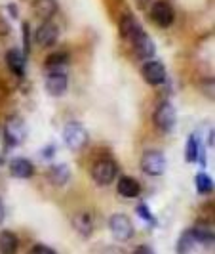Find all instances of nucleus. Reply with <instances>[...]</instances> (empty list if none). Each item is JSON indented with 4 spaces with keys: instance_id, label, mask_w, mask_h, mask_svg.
<instances>
[{
    "instance_id": "14",
    "label": "nucleus",
    "mask_w": 215,
    "mask_h": 254,
    "mask_svg": "<svg viewBox=\"0 0 215 254\" xmlns=\"http://www.w3.org/2000/svg\"><path fill=\"white\" fill-rule=\"evenodd\" d=\"M116 190H118V195H122V197H126V199H135L141 193V186L135 178H131V176H122V178L118 180Z\"/></svg>"
},
{
    "instance_id": "26",
    "label": "nucleus",
    "mask_w": 215,
    "mask_h": 254,
    "mask_svg": "<svg viewBox=\"0 0 215 254\" xmlns=\"http://www.w3.org/2000/svg\"><path fill=\"white\" fill-rule=\"evenodd\" d=\"M21 31H23V54L29 56V52H31V25L25 21L21 25Z\"/></svg>"
},
{
    "instance_id": "12",
    "label": "nucleus",
    "mask_w": 215,
    "mask_h": 254,
    "mask_svg": "<svg viewBox=\"0 0 215 254\" xmlns=\"http://www.w3.org/2000/svg\"><path fill=\"white\" fill-rule=\"evenodd\" d=\"M10 174L17 180H29L35 176V165L27 159H12L10 163Z\"/></svg>"
},
{
    "instance_id": "13",
    "label": "nucleus",
    "mask_w": 215,
    "mask_h": 254,
    "mask_svg": "<svg viewBox=\"0 0 215 254\" xmlns=\"http://www.w3.org/2000/svg\"><path fill=\"white\" fill-rule=\"evenodd\" d=\"M6 65H8V69L15 76H23L25 75V65H27L25 54L15 50V48L8 50V54H6Z\"/></svg>"
},
{
    "instance_id": "27",
    "label": "nucleus",
    "mask_w": 215,
    "mask_h": 254,
    "mask_svg": "<svg viewBox=\"0 0 215 254\" xmlns=\"http://www.w3.org/2000/svg\"><path fill=\"white\" fill-rule=\"evenodd\" d=\"M31 253H33V254H55V251H53V249H50L48 245L38 243V245H35V247L31 249Z\"/></svg>"
},
{
    "instance_id": "23",
    "label": "nucleus",
    "mask_w": 215,
    "mask_h": 254,
    "mask_svg": "<svg viewBox=\"0 0 215 254\" xmlns=\"http://www.w3.org/2000/svg\"><path fill=\"white\" fill-rule=\"evenodd\" d=\"M200 157V147H198V136L190 134L187 141V149H185V161L187 163H196Z\"/></svg>"
},
{
    "instance_id": "3",
    "label": "nucleus",
    "mask_w": 215,
    "mask_h": 254,
    "mask_svg": "<svg viewBox=\"0 0 215 254\" xmlns=\"http://www.w3.org/2000/svg\"><path fill=\"white\" fill-rule=\"evenodd\" d=\"M25 136H27V128H25L23 119L17 117V115L8 117V119H6V125H4V138H6L8 147H17V145H21L23 140H25Z\"/></svg>"
},
{
    "instance_id": "8",
    "label": "nucleus",
    "mask_w": 215,
    "mask_h": 254,
    "mask_svg": "<svg viewBox=\"0 0 215 254\" xmlns=\"http://www.w3.org/2000/svg\"><path fill=\"white\" fill-rule=\"evenodd\" d=\"M141 76L147 84L151 86H160L166 82V67L160 62L147 60V64L141 67Z\"/></svg>"
},
{
    "instance_id": "11",
    "label": "nucleus",
    "mask_w": 215,
    "mask_h": 254,
    "mask_svg": "<svg viewBox=\"0 0 215 254\" xmlns=\"http://www.w3.org/2000/svg\"><path fill=\"white\" fill-rule=\"evenodd\" d=\"M131 44H133V50L139 56L141 60H151L156 52V46H154V40H152L145 31H139L135 37L131 38Z\"/></svg>"
},
{
    "instance_id": "22",
    "label": "nucleus",
    "mask_w": 215,
    "mask_h": 254,
    "mask_svg": "<svg viewBox=\"0 0 215 254\" xmlns=\"http://www.w3.org/2000/svg\"><path fill=\"white\" fill-rule=\"evenodd\" d=\"M192 231V235H194V239L196 243H202V245H214L215 237H214V231L212 228H208V226H196V228L190 229Z\"/></svg>"
},
{
    "instance_id": "29",
    "label": "nucleus",
    "mask_w": 215,
    "mask_h": 254,
    "mask_svg": "<svg viewBox=\"0 0 215 254\" xmlns=\"http://www.w3.org/2000/svg\"><path fill=\"white\" fill-rule=\"evenodd\" d=\"M133 253L135 254H152V249L149 247V245H139V247L133 249Z\"/></svg>"
},
{
    "instance_id": "17",
    "label": "nucleus",
    "mask_w": 215,
    "mask_h": 254,
    "mask_svg": "<svg viewBox=\"0 0 215 254\" xmlns=\"http://www.w3.org/2000/svg\"><path fill=\"white\" fill-rule=\"evenodd\" d=\"M118 27H120V35H122V38H126V40H131L139 31H143L141 23L131 15V13H126V15L120 19V25Z\"/></svg>"
},
{
    "instance_id": "16",
    "label": "nucleus",
    "mask_w": 215,
    "mask_h": 254,
    "mask_svg": "<svg viewBox=\"0 0 215 254\" xmlns=\"http://www.w3.org/2000/svg\"><path fill=\"white\" fill-rule=\"evenodd\" d=\"M69 178H71V170H69V166L65 165V163L50 166V170H48V180H50L51 186L63 188L65 184L69 182Z\"/></svg>"
},
{
    "instance_id": "25",
    "label": "nucleus",
    "mask_w": 215,
    "mask_h": 254,
    "mask_svg": "<svg viewBox=\"0 0 215 254\" xmlns=\"http://www.w3.org/2000/svg\"><path fill=\"white\" fill-rule=\"evenodd\" d=\"M135 212H137V216L141 218V220H145V222H149V224H156L154 222V216H152V212L149 210V206L147 204H137V208H135Z\"/></svg>"
},
{
    "instance_id": "10",
    "label": "nucleus",
    "mask_w": 215,
    "mask_h": 254,
    "mask_svg": "<svg viewBox=\"0 0 215 254\" xmlns=\"http://www.w3.org/2000/svg\"><path fill=\"white\" fill-rule=\"evenodd\" d=\"M67 86H69V80H67L65 71H51V73H48L46 82H44L46 92H48L50 96H53V98L63 96L65 92H67Z\"/></svg>"
},
{
    "instance_id": "6",
    "label": "nucleus",
    "mask_w": 215,
    "mask_h": 254,
    "mask_svg": "<svg viewBox=\"0 0 215 254\" xmlns=\"http://www.w3.org/2000/svg\"><path fill=\"white\" fill-rule=\"evenodd\" d=\"M109 229L116 241L126 243L133 237V224L126 214H113L109 220Z\"/></svg>"
},
{
    "instance_id": "30",
    "label": "nucleus",
    "mask_w": 215,
    "mask_h": 254,
    "mask_svg": "<svg viewBox=\"0 0 215 254\" xmlns=\"http://www.w3.org/2000/svg\"><path fill=\"white\" fill-rule=\"evenodd\" d=\"M53 153H55V145H46V147L42 149V157H44V159H51Z\"/></svg>"
},
{
    "instance_id": "7",
    "label": "nucleus",
    "mask_w": 215,
    "mask_h": 254,
    "mask_svg": "<svg viewBox=\"0 0 215 254\" xmlns=\"http://www.w3.org/2000/svg\"><path fill=\"white\" fill-rule=\"evenodd\" d=\"M151 19L158 27H170L175 19V12L166 0H156L151 4Z\"/></svg>"
},
{
    "instance_id": "34",
    "label": "nucleus",
    "mask_w": 215,
    "mask_h": 254,
    "mask_svg": "<svg viewBox=\"0 0 215 254\" xmlns=\"http://www.w3.org/2000/svg\"><path fill=\"white\" fill-rule=\"evenodd\" d=\"M208 145H210V147H214V128L210 130V136H208Z\"/></svg>"
},
{
    "instance_id": "31",
    "label": "nucleus",
    "mask_w": 215,
    "mask_h": 254,
    "mask_svg": "<svg viewBox=\"0 0 215 254\" xmlns=\"http://www.w3.org/2000/svg\"><path fill=\"white\" fill-rule=\"evenodd\" d=\"M135 4H137L139 10H149V6L152 4V0H135Z\"/></svg>"
},
{
    "instance_id": "21",
    "label": "nucleus",
    "mask_w": 215,
    "mask_h": 254,
    "mask_svg": "<svg viewBox=\"0 0 215 254\" xmlns=\"http://www.w3.org/2000/svg\"><path fill=\"white\" fill-rule=\"evenodd\" d=\"M194 245H196V239H194L192 231H190V229H185V231H183V235L179 237L175 251H177V253H181V254L192 253V251H194Z\"/></svg>"
},
{
    "instance_id": "33",
    "label": "nucleus",
    "mask_w": 215,
    "mask_h": 254,
    "mask_svg": "<svg viewBox=\"0 0 215 254\" xmlns=\"http://www.w3.org/2000/svg\"><path fill=\"white\" fill-rule=\"evenodd\" d=\"M4 218H6V208H4V203L0 201V224L4 222Z\"/></svg>"
},
{
    "instance_id": "20",
    "label": "nucleus",
    "mask_w": 215,
    "mask_h": 254,
    "mask_svg": "<svg viewBox=\"0 0 215 254\" xmlns=\"http://www.w3.org/2000/svg\"><path fill=\"white\" fill-rule=\"evenodd\" d=\"M73 228L82 235V237H89L91 231H93V222H91V216L88 212H80L73 218Z\"/></svg>"
},
{
    "instance_id": "4",
    "label": "nucleus",
    "mask_w": 215,
    "mask_h": 254,
    "mask_svg": "<svg viewBox=\"0 0 215 254\" xmlns=\"http://www.w3.org/2000/svg\"><path fill=\"white\" fill-rule=\"evenodd\" d=\"M152 121H154V127L158 128L160 132H172L175 127V121H177V113H175V107L172 102H162L156 111L152 115Z\"/></svg>"
},
{
    "instance_id": "5",
    "label": "nucleus",
    "mask_w": 215,
    "mask_h": 254,
    "mask_svg": "<svg viewBox=\"0 0 215 254\" xmlns=\"http://www.w3.org/2000/svg\"><path fill=\"white\" fill-rule=\"evenodd\" d=\"M141 170L149 176H162L166 170V159L158 149H149L141 157Z\"/></svg>"
},
{
    "instance_id": "18",
    "label": "nucleus",
    "mask_w": 215,
    "mask_h": 254,
    "mask_svg": "<svg viewBox=\"0 0 215 254\" xmlns=\"http://www.w3.org/2000/svg\"><path fill=\"white\" fill-rule=\"evenodd\" d=\"M69 64V54L67 52H53L46 58V71H65V67Z\"/></svg>"
},
{
    "instance_id": "15",
    "label": "nucleus",
    "mask_w": 215,
    "mask_h": 254,
    "mask_svg": "<svg viewBox=\"0 0 215 254\" xmlns=\"http://www.w3.org/2000/svg\"><path fill=\"white\" fill-rule=\"evenodd\" d=\"M33 13L42 21L51 19L57 13V2L55 0H35L33 2Z\"/></svg>"
},
{
    "instance_id": "19",
    "label": "nucleus",
    "mask_w": 215,
    "mask_h": 254,
    "mask_svg": "<svg viewBox=\"0 0 215 254\" xmlns=\"http://www.w3.org/2000/svg\"><path fill=\"white\" fill-rule=\"evenodd\" d=\"M17 247H19V239H17V235L13 231H8V229L0 231V254L15 253Z\"/></svg>"
},
{
    "instance_id": "1",
    "label": "nucleus",
    "mask_w": 215,
    "mask_h": 254,
    "mask_svg": "<svg viewBox=\"0 0 215 254\" xmlns=\"http://www.w3.org/2000/svg\"><path fill=\"white\" fill-rule=\"evenodd\" d=\"M63 140H65V145L71 151H82L89 141L88 130L82 127L80 123H69L63 128Z\"/></svg>"
},
{
    "instance_id": "28",
    "label": "nucleus",
    "mask_w": 215,
    "mask_h": 254,
    "mask_svg": "<svg viewBox=\"0 0 215 254\" xmlns=\"http://www.w3.org/2000/svg\"><path fill=\"white\" fill-rule=\"evenodd\" d=\"M8 33H10V25L4 21V17L0 15V37H8Z\"/></svg>"
},
{
    "instance_id": "9",
    "label": "nucleus",
    "mask_w": 215,
    "mask_h": 254,
    "mask_svg": "<svg viewBox=\"0 0 215 254\" xmlns=\"http://www.w3.org/2000/svg\"><path fill=\"white\" fill-rule=\"evenodd\" d=\"M57 38H59V27L55 25V23H51L50 19L42 21L40 27L37 29V33H35V42H37L38 46H42V48L53 46L57 42Z\"/></svg>"
},
{
    "instance_id": "32",
    "label": "nucleus",
    "mask_w": 215,
    "mask_h": 254,
    "mask_svg": "<svg viewBox=\"0 0 215 254\" xmlns=\"http://www.w3.org/2000/svg\"><path fill=\"white\" fill-rule=\"evenodd\" d=\"M8 12L12 13V19H17V6L15 4H8Z\"/></svg>"
},
{
    "instance_id": "24",
    "label": "nucleus",
    "mask_w": 215,
    "mask_h": 254,
    "mask_svg": "<svg viewBox=\"0 0 215 254\" xmlns=\"http://www.w3.org/2000/svg\"><path fill=\"white\" fill-rule=\"evenodd\" d=\"M196 190H198V193H202V195L212 193L214 191V180L210 178L206 172H198L196 174Z\"/></svg>"
},
{
    "instance_id": "2",
    "label": "nucleus",
    "mask_w": 215,
    "mask_h": 254,
    "mask_svg": "<svg viewBox=\"0 0 215 254\" xmlns=\"http://www.w3.org/2000/svg\"><path fill=\"white\" fill-rule=\"evenodd\" d=\"M116 172H118V166L113 159H99L91 166V178L101 188L113 184L114 178H116Z\"/></svg>"
}]
</instances>
